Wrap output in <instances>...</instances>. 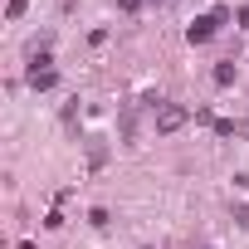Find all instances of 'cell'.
Returning a JSON list of instances; mask_svg holds the SVG:
<instances>
[{
    "mask_svg": "<svg viewBox=\"0 0 249 249\" xmlns=\"http://www.w3.org/2000/svg\"><path fill=\"white\" fill-rule=\"evenodd\" d=\"M215 25H220V20H215V15H205V20H196V25L186 30V39H191V44H205V39L215 35Z\"/></svg>",
    "mask_w": 249,
    "mask_h": 249,
    "instance_id": "obj_2",
    "label": "cell"
},
{
    "mask_svg": "<svg viewBox=\"0 0 249 249\" xmlns=\"http://www.w3.org/2000/svg\"><path fill=\"white\" fill-rule=\"evenodd\" d=\"M234 220H239V225L249 230V205H239V210H234Z\"/></svg>",
    "mask_w": 249,
    "mask_h": 249,
    "instance_id": "obj_5",
    "label": "cell"
},
{
    "mask_svg": "<svg viewBox=\"0 0 249 249\" xmlns=\"http://www.w3.org/2000/svg\"><path fill=\"white\" fill-rule=\"evenodd\" d=\"M239 25H244V30H249V5H244V10H239Z\"/></svg>",
    "mask_w": 249,
    "mask_h": 249,
    "instance_id": "obj_7",
    "label": "cell"
},
{
    "mask_svg": "<svg viewBox=\"0 0 249 249\" xmlns=\"http://www.w3.org/2000/svg\"><path fill=\"white\" fill-rule=\"evenodd\" d=\"M25 15V0H10V20H20Z\"/></svg>",
    "mask_w": 249,
    "mask_h": 249,
    "instance_id": "obj_4",
    "label": "cell"
},
{
    "mask_svg": "<svg viewBox=\"0 0 249 249\" xmlns=\"http://www.w3.org/2000/svg\"><path fill=\"white\" fill-rule=\"evenodd\" d=\"M122 10H142V0H122Z\"/></svg>",
    "mask_w": 249,
    "mask_h": 249,
    "instance_id": "obj_6",
    "label": "cell"
},
{
    "mask_svg": "<svg viewBox=\"0 0 249 249\" xmlns=\"http://www.w3.org/2000/svg\"><path fill=\"white\" fill-rule=\"evenodd\" d=\"M30 83H35V88H54V69H35Z\"/></svg>",
    "mask_w": 249,
    "mask_h": 249,
    "instance_id": "obj_3",
    "label": "cell"
},
{
    "mask_svg": "<svg viewBox=\"0 0 249 249\" xmlns=\"http://www.w3.org/2000/svg\"><path fill=\"white\" fill-rule=\"evenodd\" d=\"M186 122V107H176V103H166V107H157V132H176Z\"/></svg>",
    "mask_w": 249,
    "mask_h": 249,
    "instance_id": "obj_1",
    "label": "cell"
}]
</instances>
